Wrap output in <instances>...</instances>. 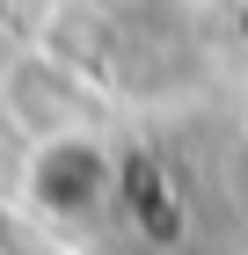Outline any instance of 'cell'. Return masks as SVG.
Listing matches in <instances>:
<instances>
[{
	"instance_id": "6da1fadb",
	"label": "cell",
	"mask_w": 248,
	"mask_h": 255,
	"mask_svg": "<svg viewBox=\"0 0 248 255\" xmlns=\"http://www.w3.org/2000/svg\"><path fill=\"white\" fill-rule=\"evenodd\" d=\"M22 204L37 219H51V226H95L117 204V153L88 124L29 138V153H22Z\"/></svg>"
}]
</instances>
